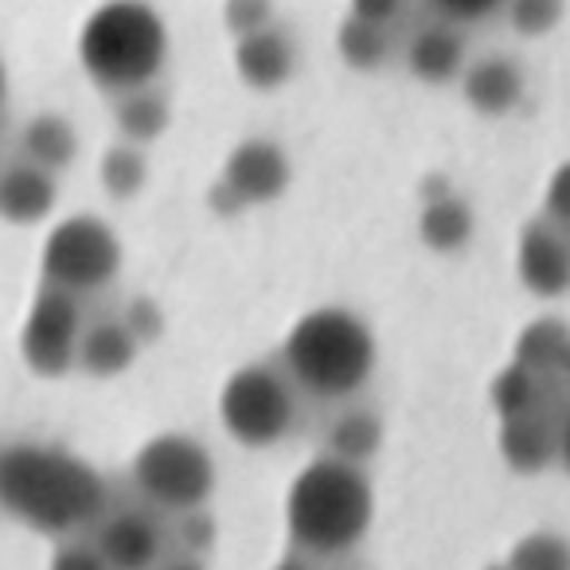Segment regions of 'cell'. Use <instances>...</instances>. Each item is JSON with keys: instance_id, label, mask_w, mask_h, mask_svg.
<instances>
[{"instance_id": "obj_1", "label": "cell", "mask_w": 570, "mask_h": 570, "mask_svg": "<svg viewBox=\"0 0 570 570\" xmlns=\"http://www.w3.org/2000/svg\"><path fill=\"white\" fill-rule=\"evenodd\" d=\"M110 508L102 473L79 453L48 442L0 450V512L51 539L95 528Z\"/></svg>"}, {"instance_id": "obj_2", "label": "cell", "mask_w": 570, "mask_h": 570, "mask_svg": "<svg viewBox=\"0 0 570 570\" xmlns=\"http://www.w3.org/2000/svg\"><path fill=\"white\" fill-rule=\"evenodd\" d=\"M375 520V492L360 465L317 458L294 476L285 497V528L305 559H341L367 535Z\"/></svg>"}, {"instance_id": "obj_3", "label": "cell", "mask_w": 570, "mask_h": 570, "mask_svg": "<svg viewBox=\"0 0 570 570\" xmlns=\"http://www.w3.org/2000/svg\"><path fill=\"white\" fill-rule=\"evenodd\" d=\"M375 333L360 313L344 305H321V309L297 317L282 344V372L297 391L341 403L352 399L375 372Z\"/></svg>"}, {"instance_id": "obj_4", "label": "cell", "mask_w": 570, "mask_h": 570, "mask_svg": "<svg viewBox=\"0 0 570 570\" xmlns=\"http://www.w3.org/2000/svg\"><path fill=\"white\" fill-rule=\"evenodd\" d=\"M79 63L110 95L157 82L168 63V28L149 0H106L79 32Z\"/></svg>"}, {"instance_id": "obj_5", "label": "cell", "mask_w": 570, "mask_h": 570, "mask_svg": "<svg viewBox=\"0 0 570 570\" xmlns=\"http://www.w3.org/2000/svg\"><path fill=\"white\" fill-rule=\"evenodd\" d=\"M134 484L153 508L184 515L212 500L219 469L199 438L184 434V430H165L137 450Z\"/></svg>"}, {"instance_id": "obj_6", "label": "cell", "mask_w": 570, "mask_h": 570, "mask_svg": "<svg viewBox=\"0 0 570 570\" xmlns=\"http://www.w3.org/2000/svg\"><path fill=\"white\" fill-rule=\"evenodd\" d=\"M219 422L246 450H269L289 438L297 422L294 383L274 364H246L219 391Z\"/></svg>"}, {"instance_id": "obj_7", "label": "cell", "mask_w": 570, "mask_h": 570, "mask_svg": "<svg viewBox=\"0 0 570 570\" xmlns=\"http://www.w3.org/2000/svg\"><path fill=\"white\" fill-rule=\"evenodd\" d=\"M43 285L71 297L102 294L121 269V238L102 215H67L43 238Z\"/></svg>"}, {"instance_id": "obj_8", "label": "cell", "mask_w": 570, "mask_h": 570, "mask_svg": "<svg viewBox=\"0 0 570 570\" xmlns=\"http://www.w3.org/2000/svg\"><path fill=\"white\" fill-rule=\"evenodd\" d=\"M82 325L87 321H82L79 297L43 285L28 309L24 328H20V360L28 364V372H36L40 380H59V375L75 372Z\"/></svg>"}, {"instance_id": "obj_9", "label": "cell", "mask_w": 570, "mask_h": 570, "mask_svg": "<svg viewBox=\"0 0 570 570\" xmlns=\"http://www.w3.org/2000/svg\"><path fill=\"white\" fill-rule=\"evenodd\" d=\"M223 184L243 199V207H262L285 196L289 180H294V165L289 153L269 137H246L223 160Z\"/></svg>"}, {"instance_id": "obj_10", "label": "cell", "mask_w": 570, "mask_h": 570, "mask_svg": "<svg viewBox=\"0 0 570 570\" xmlns=\"http://www.w3.org/2000/svg\"><path fill=\"white\" fill-rule=\"evenodd\" d=\"M515 274L523 289L543 302L570 294V238L543 215L523 223L520 243H515Z\"/></svg>"}, {"instance_id": "obj_11", "label": "cell", "mask_w": 570, "mask_h": 570, "mask_svg": "<svg viewBox=\"0 0 570 570\" xmlns=\"http://www.w3.org/2000/svg\"><path fill=\"white\" fill-rule=\"evenodd\" d=\"M98 554L110 570H157L165 554V531L141 508H126L98 520Z\"/></svg>"}, {"instance_id": "obj_12", "label": "cell", "mask_w": 570, "mask_h": 570, "mask_svg": "<svg viewBox=\"0 0 570 570\" xmlns=\"http://www.w3.org/2000/svg\"><path fill=\"white\" fill-rule=\"evenodd\" d=\"M235 71L250 90H277L297 71V43L285 28L269 24L235 40Z\"/></svg>"}, {"instance_id": "obj_13", "label": "cell", "mask_w": 570, "mask_h": 570, "mask_svg": "<svg viewBox=\"0 0 570 570\" xmlns=\"http://www.w3.org/2000/svg\"><path fill=\"white\" fill-rule=\"evenodd\" d=\"M523 71L508 56H484L461 71V95L465 106L481 118H508L523 102Z\"/></svg>"}, {"instance_id": "obj_14", "label": "cell", "mask_w": 570, "mask_h": 570, "mask_svg": "<svg viewBox=\"0 0 570 570\" xmlns=\"http://www.w3.org/2000/svg\"><path fill=\"white\" fill-rule=\"evenodd\" d=\"M406 71L426 87H445L458 82L465 71V36L450 20H434L422 24L406 43Z\"/></svg>"}, {"instance_id": "obj_15", "label": "cell", "mask_w": 570, "mask_h": 570, "mask_svg": "<svg viewBox=\"0 0 570 570\" xmlns=\"http://www.w3.org/2000/svg\"><path fill=\"white\" fill-rule=\"evenodd\" d=\"M59 199V180L28 160L0 165V219L12 227H32L48 219Z\"/></svg>"}, {"instance_id": "obj_16", "label": "cell", "mask_w": 570, "mask_h": 570, "mask_svg": "<svg viewBox=\"0 0 570 570\" xmlns=\"http://www.w3.org/2000/svg\"><path fill=\"white\" fill-rule=\"evenodd\" d=\"M500 458L512 473L535 476L559 461V426L551 414H523V419L500 422Z\"/></svg>"}, {"instance_id": "obj_17", "label": "cell", "mask_w": 570, "mask_h": 570, "mask_svg": "<svg viewBox=\"0 0 570 570\" xmlns=\"http://www.w3.org/2000/svg\"><path fill=\"white\" fill-rule=\"evenodd\" d=\"M137 352H141V344L129 336V328L118 317H102L95 325H82L75 367L87 372L90 380H114L137 364Z\"/></svg>"}, {"instance_id": "obj_18", "label": "cell", "mask_w": 570, "mask_h": 570, "mask_svg": "<svg viewBox=\"0 0 570 570\" xmlns=\"http://www.w3.org/2000/svg\"><path fill=\"white\" fill-rule=\"evenodd\" d=\"M173 126V102L160 87H137L114 95V129H118V141L126 145H145L160 141L165 129Z\"/></svg>"}, {"instance_id": "obj_19", "label": "cell", "mask_w": 570, "mask_h": 570, "mask_svg": "<svg viewBox=\"0 0 570 570\" xmlns=\"http://www.w3.org/2000/svg\"><path fill=\"white\" fill-rule=\"evenodd\" d=\"M75 157H79V134H75V126L63 114L43 110L24 121V129H20V160L59 176L75 165Z\"/></svg>"}, {"instance_id": "obj_20", "label": "cell", "mask_w": 570, "mask_h": 570, "mask_svg": "<svg viewBox=\"0 0 570 570\" xmlns=\"http://www.w3.org/2000/svg\"><path fill=\"white\" fill-rule=\"evenodd\" d=\"M473 230H476V215L458 191L442 199H426L419 215V238L426 250L434 254H458L473 243Z\"/></svg>"}, {"instance_id": "obj_21", "label": "cell", "mask_w": 570, "mask_h": 570, "mask_svg": "<svg viewBox=\"0 0 570 570\" xmlns=\"http://www.w3.org/2000/svg\"><path fill=\"white\" fill-rule=\"evenodd\" d=\"M325 445L328 458L364 469V461H372L383 445V419L375 411H367V406H348V411H341L328 422Z\"/></svg>"}, {"instance_id": "obj_22", "label": "cell", "mask_w": 570, "mask_h": 570, "mask_svg": "<svg viewBox=\"0 0 570 570\" xmlns=\"http://www.w3.org/2000/svg\"><path fill=\"white\" fill-rule=\"evenodd\" d=\"M570 352V325L562 317H535L528 328H520L512 348V364L528 367L535 375H554L562 356Z\"/></svg>"}, {"instance_id": "obj_23", "label": "cell", "mask_w": 570, "mask_h": 570, "mask_svg": "<svg viewBox=\"0 0 570 570\" xmlns=\"http://www.w3.org/2000/svg\"><path fill=\"white\" fill-rule=\"evenodd\" d=\"M492 411L497 419H523V414H547V380L520 364H508L504 372L492 375Z\"/></svg>"}, {"instance_id": "obj_24", "label": "cell", "mask_w": 570, "mask_h": 570, "mask_svg": "<svg viewBox=\"0 0 570 570\" xmlns=\"http://www.w3.org/2000/svg\"><path fill=\"white\" fill-rule=\"evenodd\" d=\"M336 56L352 67V71H380L391 59V36L383 24L360 17H344L336 28Z\"/></svg>"}, {"instance_id": "obj_25", "label": "cell", "mask_w": 570, "mask_h": 570, "mask_svg": "<svg viewBox=\"0 0 570 570\" xmlns=\"http://www.w3.org/2000/svg\"><path fill=\"white\" fill-rule=\"evenodd\" d=\"M98 180H102V188L110 199H134L137 191L145 188V180H149V160H145V149L126 145V141H114L110 149L102 153Z\"/></svg>"}, {"instance_id": "obj_26", "label": "cell", "mask_w": 570, "mask_h": 570, "mask_svg": "<svg viewBox=\"0 0 570 570\" xmlns=\"http://www.w3.org/2000/svg\"><path fill=\"white\" fill-rule=\"evenodd\" d=\"M504 570H570V539L562 531H528L508 551Z\"/></svg>"}, {"instance_id": "obj_27", "label": "cell", "mask_w": 570, "mask_h": 570, "mask_svg": "<svg viewBox=\"0 0 570 570\" xmlns=\"http://www.w3.org/2000/svg\"><path fill=\"white\" fill-rule=\"evenodd\" d=\"M504 12L512 32H520L523 40H539V36L559 28L567 0H504Z\"/></svg>"}, {"instance_id": "obj_28", "label": "cell", "mask_w": 570, "mask_h": 570, "mask_svg": "<svg viewBox=\"0 0 570 570\" xmlns=\"http://www.w3.org/2000/svg\"><path fill=\"white\" fill-rule=\"evenodd\" d=\"M274 24V0H223V28L235 40Z\"/></svg>"}, {"instance_id": "obj_29", "label": "cell", "mask_w": 570, "mask_h": 570, "mask_svg": "<svg viewBox=\"0 0 570 570\" xmlns=\"http://www.w3.org/2000/svg\"><path fill=\"white\" fill-rule=\"evenodd\" d=\"M118 321L129 328L137 344H149V341H160L165 333V309H160L153 297H129L126 309L118 313Z\"/></svg>"}, {"instance_id": "obj_30", "label": "cell", "mask_w": 570, "mask_h": 570, "mask_svg": "<svg viewBox=\"0 0 570 570\" xmlns=\"http://www.w3.org/2000/svg\"><path fill=\"white\" fill-rule=\"evenodd\" d=\"M176 535H180L184 554H199V559H204V554L215 547L219 523L212 520V512H207V508H196V512L180 515V528H176Z\"/></svg>"}, {"instance_id": "obj_31", "label": "cell", "mask_w": 570, "mask_h": 570, "mask_svg": "<svg viewBox=\"0 0 570 570\" xmlns=\"http://www.w3.org/2000/svg\"><path fill=\"white\" fill-rule=\"evenodd\" d=\"M543 219L559 230H570V160H562L551 173L543 191Z\"/></svg>"}, {"instance_id": "obj_32", "label": "cell", "mask_w": 570, "mask_h": 570, "mask_svg": "<svg viewBox=\"0 0 570 570\" xmlns=\"http://www.w3.org/2000/svg\"><path fill=\"white\" fill-rule=\"evenodd\" d=\"M48 570H110V567H106V559L98 554L95 543L71 539V543H63L56 554H51Z\"/></svg>"}, {"instance_id": "obj_33", "label": "cell", "mask_w": 570, "mask_h": 570, "mask_svg": "<svg viewBox=\"0 0 570 570\" xmlns=\"http://www.w3.org/2000/svg\"><path fill=\"white\" fill-rule=\"evenodd\" d=\"M430 4L450 24H473V20H484L489 12L504 9V0H430Z\"/></svg>"}, {"instance_id": "obj_34", "label": "cell", "mask_w": 570, "mask_h": 570, "mask_svg": "<svg viewBox=\"0 0 570 570\" xmlns=\"http://www.w3.org/2000/svg\"><path fill=\"white\" fill-rule=\"evenodd\" d=\"M348 4H352L348 17L372 20V24H383V28H387L391 20H395L399 12H403L406 0H348Z\"/></svg>"}, {"instance_id": "obj_35", "label": "cell", "mask_w": 570, "mask_h": 570, "mask_svg": "<svg viewBox=\"0 0 570 570\" xmlns=\"http://www.w3.org/2000/svg\"><path fill=\"white\" fill-rule=\"evenodd\" d=\"M207 207H212L215 215H223V219H230V215L246 212L243 199H238L235 191H230L223 180H215V184H212V191H207Z\"/></svg>"}, {"instance_id": "obj_36", "label": "cell", "mask_w": 570, "mask_h": 570, "mask_svg": "<svg viewBox=\"0 0 570 570\" xmlns=\"http://www.w3.org/2000/svg\"><path fill=\"white\" fill-rule=\"evenodd\" d=\"M157 570H207V562L199 554H173V559H160Z\"/></svg>"}, {"instance_id": "obj_37", "label": "cell", "mask_w": 570, "mask_h": 570, "mask_svg": "<svg viewBox=\"0 0 570 570\" xmlns=\"http://www.w3.org/2000/svg\"><path fill=\"white\" fill-rule=\"evenodd\" d=\"M559 461H562V469L570 473V411L562 414V426H559Z\"/></svg>"}, {"instance_id": "obj_38", "label": "cell", "mask_w": 570, "mask_h": 570, "mask_svg": "<svg viewBox=\"0 0 570 570\" xmlns=\"http://www.w3.org/2000/svg\"><path fill=\"white\" fill-rule=\"evenodd\" d=\"M274 570H313V567H309V559H305V554H297V551H294V554H285V559L277 562Z\"/></svg>"}, {"instance_id": "obj_39", "label": "cell", "mask_w": 570, "mask_h": 570, "mask_svg": "<svg viewBox=\"0 0 570 570\" xmlns=\"http://www.w3.org/2000/svg\"><path fill=\"white\" fill-rule=\"evenodd\" d=\"M4 95H9V71H4V59H0V106H4Z\"/></svg>"}, {"instance_id": "obj_40", "label": "cell", "mask_w": 570, "mask_h": 570, "mask_svg": "<svg viewBox=\"0 0 570 570\" xmlns=\"http://www.w3.org/2000/svg\"><path fill=\"white\" fill-rule=\"evenodd\" d=\"M484 570H504V567H484Z\"/></svg>"}]
</instances>
